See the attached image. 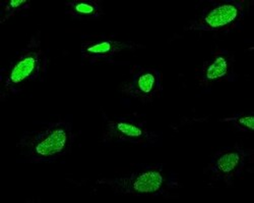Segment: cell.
Segmentation results:
<instances>
[{"instance_id": "obj_1", "label": "cell", "mask_w": 254, "mask_h": 203, "mask_svg": "<svg viewBox=\"0 0 254 203\" xmlns=\"http://www.w3.org/2000/svg\"><path fill=\"white\" fill-rule=\"evenodd\" d=\"M72 125L65 120L50 123L23 134L16 145L27 162H53L70 152L75 141Z\"/></svg>"}, {"instance_id": "obj_8", "label": "cell", "mask_w": 254, "mask_h": 203, "mask_svg": "<svg viewBox=\"0 0 254 203\" xmlns=\"http://www.w3.org/2000/svg\"><path fill=\"white\" fill-rule=\"evenodd\" d=\"M249 159V153L245 149L235 145L223 148L216 152L211 158L207 171L215 181L230 183L241 176Z\"/></svg>"}, {"instance_id": "obj_5", "label": "cell", "mask_w": 254, "mask_h": 203, "mask_svg": "<svg viewBox=\"0 0 254 203\" xmlns=\"http://www.w3.org/2000/svg\"><path fill=\"white\" fill-rule=\"evenodd\" d=\"M102 141L105 143L154 144L158 135L146 126L145 120L124 116L104 118Z\"/></svg>"}, {"instance_id": "obj_4", "label": "cell", "mask_w": 254, "mask_h": 203, "mask_svg": "<svg viewBox=\"0 0 254 203\" xmlns=\"http://www.w3.org/2000/svg\"><path fill=\"white\" fill-rule=\"evenodd\" d=\"M245 16L242 2L236 0L210 1L185 27L188 31L230 32L239 27Z\"/></svg>"}, {"instance_id": "obj_11", "label": "cell", "mask_w": 254, "mask_h": 203, "mask_svg": "<svg viewBox=\"0 0 254 203\" xmlns=\"http://www.w3.org/2000/svg\"><path fill=\"white\" fill-rule=\"evenodd\" d=\"M0 24H4L8 19L22 11L29 10L31 8V2L29 0H6L0 4Z\"/></svg>"}, {"instance_id": "obj_9", "label": "cell", "mask_w": 254, "mask_h": 203, "mask_svg": "<svg viewBox=\"0 0 254 203\" xmlns=\"http://www.w3.org/2000/svg\"><path fill=\"white\" fill-rule=\"evenodd\" d=\"M235 79V58L226 49H218L202 64L196 74L200 87H210L221 82H232Z\"/></svg>"}, {"instance_id": "obj_2", "label": "cell", "mask_w": 254, "mask_h": 203, "mask_svg": "<svg viewBox=\"0 0 254 203\" xmlns=\"http://www.w3.org/2000/svg\"><path fill=\"white\" fill-rule=\"evenodd\" d=\"M48 58L39 37L33 36L0 74L1 95H17L30 84L43 80Z\"/></svg>"}, {"instance_id": "obj_3", "label": "cell", "mask_w": 254, "mask_h": 203, "mask_svg": "<svg viewBox=\"0 0 254 203\" xmlns=\"http://www.w3.org/2000/svg\"><path fill=\"white\" fill-rule=\"evenodd\" d=\"M96 183L115 194L131 196H160L178 186L176 177L159 165L143 167L122 176L101 178Z\"/></svg>"}, {"instance_id": "obj_7", "label": "cell", "mask_w": 254, "mask_h": 203, "mask_svg": "<svg viewBox=\"0 0 254 203\" xmlns=\"http://www.w3.org/2000/svg\"><path fill=\"white\" fill-rule=\"evenodd\" d=\"M138 44L129 41H121L111 36H93L84 40L80 45V56L89 64L113 63L115 57L126 50H135Z\"/></svg>"}, {"instance_id": "obj_10", "label": "cell", "mask_w": 254, "mask_h": 203, "mask_svg": "<svg viewBox=\"0 0 254 203\" xmlns=\"http://www.w3.org/2000/svg\"><path fill=\"white\" fill-rule=\"evenodd\" d=\"M65 13L78 21H94L103 15V7L98 0H72L65 3Z\"/></svg>"}, {"instance_id": "obj_6", "label": "cell", "mask_w": 254, "mask_h": 203, "mask_svg": "<svg viewBox=\"0 0 254 203\" xmlns=\"http://www.w3.org/2000/svg\"><path fill=\"white\" fill-rule=\"evenodd\" d=\"M121 91L142 103H151L163 92L162 73L157 69L135 66L129 79L123 83Z\"/></svg>"}, {"instance_id": "obj_12", "label": "cell", "mask_w": 254, "mask_h": 203, "mask_svg": "<svg viewBox=\"0 0 254 203\" xmlns=\"http://www.w3.org/2000/svg\"><path fill=\"white\" fill-rule=\"evenodd\" d=\"M253 113H238L223 119L225 123H230L240 132H253Z\"/></svg>"}]
</instances>
